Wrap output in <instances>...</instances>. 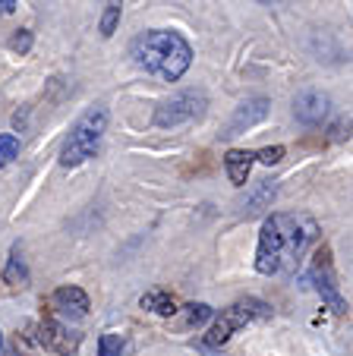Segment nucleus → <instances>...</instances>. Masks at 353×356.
Listing matches in <instances>:
<instances>
[{"mask_svg":"<svg viewBox=\"0 0 353 356\" xmlns=\"http://www.w3.org/2000/svg\"><path fill=\"white\" fill-rule=\"evenodd\" d=\"M7 356H22V353H19V350H10V353H7Z\"/></svg>","mask_w":353,"mask_h":356,"instance_id":"obj_22","label":"nucleus"},{"mask_svg":"<svg viewBox=\"0 0 353 356\" xmlns=\"http://www.w3.org/2000/svg\"><path fill=\"white\" fill-rule=\"evenodd\" d=\"M328 108H331L328 95L313 92V88H309V92H300L293 98V117H297L303 127H319V123L328 117Z\"/></svg>","mask_w":353,"mask_h":356,"instance_id":"obj_8","label":"nucleus"},{"mask_svg":"<svg viewBox=\"0 0 353 356\" xmlns=\"http://www.w3.org/2000/svg\"><path fill=\"white\" fill-rule=\"evenodd\" d=\"M139 306H142V309H148V312H155V316H164V318H171V316H177V312H180L177 300H173L171 293H161V290L146 293L139 300Z\"/></svg>","mask_w":353,"mask_h":356,"instance_id":"obj_12","label":"nucleus"},{"mask_svg":"<svg viewBox=\"0 0 353 356\" xmlns=\"http://www.w3.org/2000/svg\"><path fill=\"white\" fill-rule=\"evenodd\" d=\"M265 318H272V306L256 300V296H243V300L230 302V306H224V309L218 312L214 325L205 334V343L208 347H224L240 328H246V325H253V322H265Z\"/></svg>","mask_w":353,"mask_h":356,"instance_id":"obj_4","label":"nucleus"},{"mask_svg":"<svg viewBox=\"0 0 353 356\" xmlns=\"http://www.w3.org/2000/svg\"><path fill=\"white\" fill-rule=\"evenodd\" d=\"M208 108V98L205 92H196V88H187V92L173 95V98L161 101L155 108V127L161 129H173L180 123H189V120H199Z\"/></svg>","mask_w":353,"mask_h":356,"instance_id":"obj_5","label":"nucleus"},{"mask_svg":"<svg viewBox=\"0 0 353 356\" xmlns=\"http://www.w3.org/2000/svg\"><path fill=\"white\" fill-rule=\"evenodd\" d=\"M0 347H3V337H0Z\"/></svg>","mask_w":353,"mask_h":356,"instance_id":"obj_23","label":"nucleus"},{"mask_svg":"<svg viewBox=\"0 0 353 356\" xmlns=\"http://www.w3.org/2000/svg\"><path fill=\"white\" fill-rule=\"evenodd\" d=\"M268 98H253V101H243L240 108L233 111V117H230V123H227V129L221 136H240V133H246V129H253L256 123H262L268 117Z\"/></svg>","mask_w":353,"mask_h":356,"instance_id":"obj_9","label":"nucleus"},{"mask_svg":"<svg viewBox=\"0 0 353 356\" xmlns=\"http://www.w3.org/2000/svg\"><path fill=\"white\" fill-rule=\"evenodd\" d=\"M104 129H107V111L101 108V104H95V108H88L86 114L73 123L70 136L63 139L61 168H79V164H86L88 158H95Z\"/></svg>","mask_w":353,"mask_h":356,"instance_id":"obj_3","label":"nucleus"},{"mask_svg":"<svg viewBox=\"0 0 353 356\" xmlns=\"http://www.w3.org/2000/svg\"><path fill=\"white\" fill-rule=\"evenodd\" d=\"M309 275H313V284H315V290L322 293V300L331 306V312L344 316L347 302H344V296H340V290H338V275H334V262H331V246L315 249L313 271H309Z\"/></svg>","mask_w":353,"mask_h":356,"instance_id":"obj_6","label":"nucleus"},{"mask_svg":"<svg viewBox=\"0 0 353 356\" xmlns=\"http://www.w3.org/2000/svg\"><path fill=\"white\" fill-rule=\"evenodd\" d=\"M133 57L146 73L161 76L164 82H180L193 67V44L173 29H148L136 38Z\"/></svg>","mask_w":353,"mask_h":356,"instance_id":"obj_2","label":"nucleus"},{"mask_svg":"<svg viewBox=\"0 0 353 356\" xmlns=\"http://www.w3.org/2000/svg\"><path fill=\"white\" fill-rule=\"evenodd\" d=\"M187 309V325L193 328V325H205L208 318L214 316V309L208 306V302H189V306H183Z\"/></svg>","mask_w":353,"mask_h":356,"instance_id":"obj_17","label":"nucleus"},{"mask_svg":"<svg viewBox=\"0 0 353 356\" xmlns=\"http://www.w3.org/2000/svg\"><path fill=\"white\" fill-rule=\"evenodd\" d=\"M16 10V0H0V16H10Z\"/></svg>","mask_w":353,"mask_h":356,"instance_id":"obj_20","label":"nucleus"},{"mask_svg":"<svg viewBox=\"0 0 353 356\" xmlns=\"http://www.w3.org/2000/svg\"><path fill=\"white\" fill-rule=\"evenodd\" d=\"M98 356H127V341L120 334L107 331V334L98 337Z\"/></svg>","mask_w":353,"mask_h":356,"instance_id":"obj_14","label":"nucleus"},{"mask_svg":"<svg viewBox=\"0 0 353 356\" xmlns=\"http://www.w3.org/2000/svg\"><path fill=\"white\" fill-rule=\"evenodd\" d=\"M54 309L61 312V316L67 318H86L88 309H92V302H88V293L82 287H76V284H67V287H57L51 296Z\"/></svg>","mask_w":353,"mask_h":356,"instance_id":"obj_10","label":"nucleus"},{"mask_svg":"<svg viewBox=\"0 0 353 356\" xmlns=\"http://www.w3.org/2000/svg\"><path fill=\"white\" fill-rule=\"evenodd\" d=\"M3 284H10V287H26L29 284V268H26V262H22V249L19 246L10 249L7 268H3Z\"/></svg>","mask_w":353,"mask_h":356,"instance_id":"obj_13","label":"nucleus"},{"mask_svg":"<svg viewBox=\"0 0 353 356\" xmlns=\"http://www.w3.org/2000/svg\"><path fill=\"white\" fill-rule=\"evenodd\" d=\"M253 164H256V158H253V152H246V148H230L224 155V170H227L233 186H246Z\"/></svg>","mask_w":353,"mask_h":356,"instance_id":"obj_11","label":"nucleus"},{"mask_svg":"<svg viewBox=\"0 0 353 356\" xmlns=\"http://www.w3.org/2000/svg\"><path fill=\"white\" fill-rule=\"evenodd\" d=\"M319 240V224L309 215H287L274 211L262 221L259 246H256V271L259 275H290L300 259Z\"/></svg>","mask_w":353,"mask_h":356,"instance_id":"obj_1","label":"nucleus"},{"mask_svg":"<svg viewBox=\"0 0 353 356\" xmlns=\"http://www.w3.org/2000/svg\"><path fill=\"white\" fill-rule=\"evenodd\" d=\"M117 22H120V0H111L107 3V10H104V16H101V35L104 38H111L113 32H117Z\"/></svg>","mask_w":353,"mask_h":356,"instance_id":"obj_16","label":"nucleus"},{"mask_svg":"<svg viewBox=\"0 0 353 356\" xmlns=\"http://www.w3.org/2000/svg\"><path fill=\"white\" fill-rule=\"evenodd\" d=\"M259 3H284V0H259Z\"/></svg>","mask_w":353,"mask_h":356,"instance_id":"obj_21","label":"nucleus"},{"mask_svg":"<svg viewBox=\"0 0 353 356\" xmlns=\"http://www.w3.org/2000/svg\"><path fill=\"white\" fill-rule=\"evenodd\" d=\"M19 158V139L13 133H0V170Z\"/></svg>","mask_w":353,"mask_h":356,"instance_id":"obj_15","label":"nucleus"},{"mask_svg":"<svg viewBox=\"0 0 353 356\" xmlns=\"http://www.w3.org/2000/svg\"><path fill=\"white\" fill-rule=\"evenodd\" d=\"M10 47H13L19 57H26L29 51H32V32H29V29H19V32L10 38Z\"/></svg>","mask_w":353,"mask_h":356,"instance_id":"obj_19","label":"nucleus"},{"mask_svg":"<svg viewBox=\"0 0 353 356\" xmlns=\"http://www.w3.org/2000/svg\"><path fill=\"white\" fill-rule=\"evenodd\" d=\"M284 145H272V148H262V152H253V158L259 164H265V168H272V164H281L284 161Z\"/></svg>","mask_w":353,"mask_h":356,"instance_id":"obj_18","label":"nucleus"},{"mask_svg":"<svg viewBox=\"0 0 353 356\" xmlns=\"http://www.w3.org/2000/svg\"><path fill=\"white\" fill-rule=\"evenodd\" d=\"M38 343L57 356H79L82 334L79 331H70L67 325L57 322V318H45V322L38 325Z\"/></svg>","mask_w":353,"mask_h":356,"instance_id":"obj_7","label":"nucleus"}]
</instances>
